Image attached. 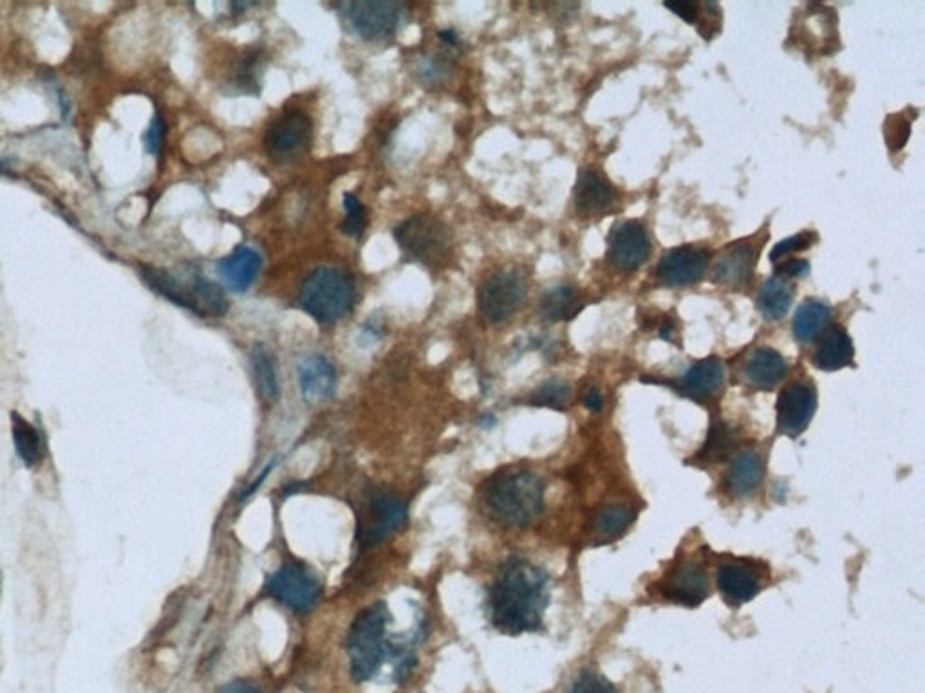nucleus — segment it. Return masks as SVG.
<instances>
[{
    "label": "nucleus",
    "instance_id": "obj_22",
    "mask_svg": "<svg viewBox=\"0 0 925 693\" xmlns=\"http://www.w3.org/2000/svg\"><path fill=\"white\" fill-rule=\"evenodd\" d=\"M11 435H13L17 455L24 463L26 468H37L46 459L48 445H46L42 432L17 412L11 414Z\"/></svg>",
    "mask_w": 925,
    "mask_h": 693
},
{
    "label": "nucleus",
    "instance_id": "obj_43",
    "mask_svg": "<svg viewBox=\"0 0 925 693\" xmlns=\"http://www.w3.org/2000/svg\"><path fill=\"white\" fill-rule=\"evenodd\" d=\"M217 693H264L257 684L246 680H234L225 684Z\"/></svg>",
    "mask_w": 925,
    "mask_h": 693
},
{
    "label": "nucleus",
    "instance_id": "obj_8",
    "mask_svg": "<svg viewBox=\"0 0 925 693\" xmlns=\"http://www.w3.org/2000/svg\"><path fill=\"white\" fill-rule=\"evenodd\" d=\"M394 239L403 254L414 263L437 264L451 251L452 234L443 220L432 216H414L394 230Z\"/></svg>",
    "mask_w": 925,
    "mask_h": 693
},
{
    "label": "nucleus",
    "instance_id": "obj_35",
    "mask_svg": "<svg viewBox=\"0 0 925 693\" xmlns=\"http://www.w3.org/2000/svg\"><path fill=\"white\" fill-rule=\"evenodd\" d=\"M451 72V63L445 57H425L417 66V78L423 86H437L445 82Z\"/></svg>",
    "mask_w": 925,
    "mask_h": 693
},
{
    "label": "nucleus",
    "instance_id": "obj_17",
    "mask_svg": "<svg viewBox=\"0 0 925 693\" xmlns=\"http://www.w3.org/2000/svg\"><path fill=\"white\" fill-rule=\"evenodd\" d=\"M260 269H263V257L255 249L246 248V246L235 249L234 254L217 264V271L223 283L235 293L248 291L259 277Z\"/></svg>",
    "mask_w": 925,
    "mask_h": 693
},
{
    "label": "nucleus",
    "instance_id": "obj_1",
    "mask_svg": "<svg viewBox=\"0 0 925 693\" xmlns=\"http://www.w3.org/2000/svg\"><path fill=\"white\" fill-rule=\"evenodd\" d=\"M550 603V576L530 560H506L486 594V616L506 636L539 632Z\"/></svg>",
    "mask_w": 925,
    "mask_h": 693
},
{
    "label": "nucleus",
    "instance_id": "obj_42",
    "mask_svg": "<svg viewBox=\"0 0 925 693\" xmlns=\"http://www.w3.org/2000/svg\"><path fill=\"white\" fill-rule=\"evenodd\" d=\"M777 273L787 278H803L810 273V264L801 259L787 260V263H783L781 266L777 268Z\"/></svg>",
    "mask_w": 925,
    "mask_h": 693
},
{
    "label": "nucleus",
    "instance_id": "obj_24",
    "mask_svg": "<svg viewBox=\"0 0 925 693\" xmlns=\"http://www.w3.org/2000/svg\"><path fill=\"white\" fill-rule=\"evenodd\" d=\"M249 365L254 374L255 388L264 403H275L281 396V382H278L277 364L275 356L266 345H254L249 353Z\"/></svg>",
    "mask_w": 925,
    "mask_h": 693
},
{
    "label": "nucleus",
    "instance_id": "obj_32",
    "mask_svg": "<svg viewBox=\"0 0 925 693\" xmlns=\"http://www.w3.org/2000/svg\"><path fill=\"white\" fill-rule=\"evenodd\" d=\"M570 387L567 383L552 382L542 383L541 387L532 394L530 403L533 407L553 408V410H562L570 402Z\"/></svg>",
    "mask_w": 925,
    "mask_h": 693
},
{
    "label": "nucleus",
    "instance_id": "obj_2",
    "mask_svg": "<svg viewBox=\"0 0 925 693\" xmlns=\"http://www.w3.org/2000/svg\"><path fill=\"white\" fill-rule=\"evenodd\" d=\"M484 504L501 526L527 529L541 517L544 483L530 469H503L484 484Z\"/></svg>",
    "mask_w": 925,
    "mask_h": 693
},
{
    "label": "nucleus",
    "instance_id": "obj_36",
    "mask_svg": "<svg viewBox=\"0 0 925 693\" xmlns=\"http://www.w3.org/2000/svg\"><path fill=\"white\" fill-rule=\"evenodd\" d=\"M568 693H620L611 681L606 680L604 675L594 674V672H584V674L577 677L575 683L571 686Z\"/></svg>",
    "mask_w": 925,
    "mask_h": 693
},
{
    "label": "nucleus",
    "instance_id": "obj_30",
    "mask_svg": "<svg viewBox=\"0 0 925 693\" xmlns=\"http://www.w3.org/2000/svg\"><path fill=\"white\" fill-rule=\"evenodd\" d=\"M539 309L544 320H571L580 311L579 295L570 286H557L548 289L539 301Z\"/></svg>",
    "mask_w": 925,
    "mask_h": 693
},
{
    "label": "nucleus",
    "instance_id": "obj_44",
    "mask_svg": "<svg viewBox=\"0 0 925 693\" xmlns=\"http://www.w3.org/2000/svg\"><path fill=\"white\" fill-rule=\"evenodd\" d=\"M437 37H440V40H442L445 48L454 49V51H460V49L463 48V40H461L460 33H457L456 29H442V31L437 33Z\"/></svg>",
    "mask_w": 925,
    "mask_h": 693
},
{
    "label": "nucleus",
    "instance_id": "obj_33",
    "mask_svg": "<svg viewBox=\"0 0 925 693\" xmlns=\"http://www.w3.org/2000/svg\"><path fill=\"white\" fill-rule=\"evenodd\" d=\"M732 446L734 432L730 430L729 426L724 425V423H716L710 428L709 437H707V443H705L701 455L707 461L718 463V461L725 459L730 454Z\"/></svg>",
    "mask_w": 925,
    "mask_h": 693
},
{
    "label": "nucleus",
    "instance_id": "obj_12",
    "mask_svg": "<svg viewBox=\"0 0 925 693\" xmlns=\"http://www.w3.org/2000/svg\"><path fill=\"white\" fill-rule=\"evenodd\" d=\"M817 410V393L808 383H794L777 399V428L797 437L810 425Z\"/></svg>",
    "mask_w": 925,
    "mask_h": 693
},
{
    "label": "nucleus",
    "instance_id": "obj_40",
    "mask_svg": "<svg viewBox=\"0 0 925 693\" xmlns=\"http://www.w3.org/2000/svg\"><path fill=\"white\" fill-rule=\"evenodd\" d=\"M164 139L165 121L161 116L156 115L154 116L152 121H150L149 129L145 130V149H147V152L156 156V154H159V150H161V147H164Z\"/></svg>",
    "mask_w": 925,
    "mask_h": 693
},
{
    "label": "nucleus",
    "instance_id": "obj_34",
    "mask_svg": "<svg viewBox=\"0 0 925 693\" xmlns=\"http://www.w3.org/2000/svg\"><path fill=\"white\" fill-rule=\"evenodd\" d=\"M344 208H346V219L341 226L342 234L351 239H360L365 230L364 206L355 194H344Z\"/></svg>",
    "mask_w": 925,
    "mask_h": 693
},
{
    "label": "nucleus",
    "instance_id": "obj_47",
    "mask_svg": "<svg viewBox=\"0 0 925 693\" xmlns=\"http://www.w3.org/2000/svg\"><path fill=\"white\" fill-rule=\"evenodd\" d=\"M304 488H306V484L304 483H293L289 486L284 488V497H292V495H297V493H303Z\"/></svg>",
    "mask_w": 925,
    "mask_h": 693
},
{
    "label": "nucleus",
    "instance_id": "obj_45",
    "mask_svg": "<svg viewBox=\"0 0 925 693\" xmlns=\"http://www.w3.org/2000/svg\"><path fill=\"white\" fill-rule=\"evenodd\" d=\"M275 464L277 463H275V461H272V463H269V466H266V468L263 469V474L259 475V478H257V481H255V483L252 484V486H248V488H246L245 492L240 493L239 497H237L239 498L240 503H245V501H248V498L252 497V495H255V493H257V489L260 488V484L264 483V478L268 477L269 472H272V469L275 468Z\"/></svg>",
    "mask_w": 925,
    "mask_h": 693
},
{
    "label": "nucleus",
    "instance_id": "obj_13",
    "mask_svg": "<svg viewBox=\"0 0 925 693\" xmlns=\"http://www.w3.org/2000/svg\"><path fill=\"white\" fill-rule=\"evenodd\" d=\"M651 254V240L640 222L628 220L614 228L609 239V259L623 271L640 268Z\"/></svg>",
    "mask_w": 925,
    "mask_h": 693
},
{
    "label": "nucleus",
    "instance_id": "obj_31",
    "mask_svg": "<svg viewBox=\"0 0 925 693\" xmlns=\"http://www.w3.org/2000/svg\"><path fill=\"white\" fill-rule=\"evenodd\" d=\"M633 521V509H629L628 506H622V504H613V506H606L600 509L599 515L594 518V531H597V535L602 536L606 541H613L617 536L626 533Z\"/></svg>",
    "mask_w": 925,
    "mask_h": 693
},
{
    "label": "nucleus",
    "instance_id": "obj_38",
    "mask_svg": "<svg viewBox=\"0 0 925 693\" xmlns=\"http://www.w3.org/2000/svg\"><path fill=\"white\" fill-rule=\"evenodd\" d=\"M912 135V125L904 120L902 115H893L886 121V139L889 149L901 150L907 143V138Z\"/></svg>",
    "mask_w": 925,
    "mask_h": 693
},
{
    "label": "nucleus",
    "instance_id": "obj_7",
    "mask_svg": "<svg viewBox=\"0 0 925 693\" xmlns=\"http://www.w3.org/2000/svg\"><path fill=\"white\" fill-rule=\"evenodd\" d=\"M528 297V284L523 273L501 268L490 273L478 289V307L484 321L501 326L521 311Z\"/></svg>",
    "mask_w": 925,
    "mask_h": 693
},
{
    "label": "nucleus",
    "instance_id": "obj_23",
    "mask_svg": "<svg viewBox=\"0 0 925 693\" xmlns=\"http://www.w3.org/2000/svg\"><path fill=\"white\" fill-rule=\"evenodd\" d=\"M854 359V341L843 327L829 330L825 340L820 341L819 349L815 350V367L826 373H835L848 367Z\"/></svg>",
    "mask_w": 925,
    "mask_h": 693
},
{
    "label": "nucleus",
    "instance_id": "obj_18",
    "mask_svg": "<svg viewBox=\"0 0 925 693\" xmlns=\"http://www.w3.org/2000/svg\"><path fill=\"white\" fill-rule=\"evenodd\" d=\"M614 188L604 176L594 170H582L577 177L575 206L577 210L584 216H594L608 210L613 205Z\"/></svg>",
    "mask_w": 925,
    "mask_h": 693
},
{
    "label": "nucleus",
    "instance_id": "obj_41",
    "mask_svg": "<svg viewBox=\"0 0 925 693\" xmlns=\"http://www.w3.org/2000/svg\"><path fill=\"white\" fill-rule=\"evenodd\" d=\"M667 10L675 11L678 17L686 19L691 24H700V19L705 13H701V6L698 2H667Z\"/></svg>",
    "mask_w": 925,
    "mask_h": 693
},
{
    "label": "nucleus",
    "instance_id": "obj_9",
    "mask_svg": "<svg viewBox=\"0 0 925 693\" xmlns=\"http://www.w3.org/2000/svg\"><path fill=\"white\" fill-rule=\"evenodd\" d=\"M264 593L298 616H304L317 607L322 584L317 574L306 565L286 564L266 580Z\"/></svg>",
    "mask_w": 925,
    "mask_h": 693
},
{
    "label": "nucleus",
    "instance_id": "obj_6",
    "mask_svg": "<svg viewBox=\"0 0 925 693\" xmlns=\"http://www.w3.org/2000/svg\"><path fill=\"white\" fill-rule=\"evenodd\" d=\"M403 8L391 0H355L338 6L342 24L367 42L393 39L403 22Z\"/></svg>",
    "mask_w": 925,
    "mask_h": 693
},
{
    "label": "nucleus",
    "instance_id": "obj_26",
    "mask_svg": "<svg viewBox=\"0 0 925 693\" xmlns=\"http://www.w3.org/2000/svg\"><path fill=\"white\" fill-rule=\"evenodd\" d=\"M264 57L260 49H249L237 60L232 71L230 83L232 95H259L263 86Z\"/></svg>",
    "mask_w": 925,
    "mask_h": 693
},
{
    "label": "nucleus",
    "instance_id": "obj_46",
    "mask_svg": "<svg viewBox=\"0 0 925 693\" xmlns=\"http://www.w3.org/2000/svg\"><path fill=\"white\" fill-rule=\"evenodd\" d=\"M584 405L585 408H590L591 412H599L604 405L602 402V394L597 390V388H590V393L585 394L584 396Z\"/></svg>",
    "mask_w": 925,
    "mask_h": 693
},
{
    "label": "nucleus",
    "instance_id": "obj_11",
    "mask_svg": "<svg viewBox=\"0 0 925 693\" xmlns=\"http://www.w3.org/2000/svg\"><path fill=\"white\" fill-rule=\"evenodd\" d=\"M313 123L301 110H289L269 125L264 136L266 152L277 161L297 159L309 149Z\"/></svg>",
    "mask_w": 925,
    "mask_h": 693
},
{
    "label": "nucleus",
    "instance_id": "obj_19",
    "mask_svg": "<svg viewBox=\"0 0 925 693\" xmlns=\"http://www.w3.org/2000/svg\"><path fill=\"white\" fill-rule=\"evenodd\" d=\"M718 588L725 602L739 607L756 598L761 585L752 570L741 564H727L718 571Z\"/></svg>",
    "mask_w": 925,
    "mask_h": 693
},
{
    "label": "nucleus",
    "instance_id": "obj_15",
    "mask_svg": "<svg viewBox=\"0 0 925 693\" xmlns=\"http://www.w3.org/2000/svg\"><path fill=\"white\" fill-rule=\"evenodd\" d=\"M301 394L307 405L329 402L336 393L338 376L332 362L322 354H309L297 367Z\"/></svg>",
    "mask_w": 925,
    "mask_h": 693
},
{
    "label": "nucleus",
    "instance_id": "obj_25",
    "mask_svg": "<svg viewBox=\"0 0 925 693\" xmlns=\"http://www.w3.org/2000/svg\"><path fill=\"white\" fill-rule=\"evenodd\" d=\"M725 376H727V368L724 362H719L718 358L701 359L687 370L683 376V388L686 393L698 399L709 397L718 393L719 387L724 385Z\"/></svg>",
    "mask_w": 925,
    "mask_h": 693
},
{
    "label": "nucleus",
    "instance_id": "obj_27",
    "mask_svg": "<svg viewBox=\"0 0 925 693\" xmlns=\"http://www.w3.org/2000/svg\"><path fill=\"white\" fill-rule=\"evenodd\" d=\"M829 321H831V309L826 306L825 301L806 300L797 309L791 330L801 344H811L825 333Z\"/></svg>",
    "mask_w": 925,
    "mask_h": 693
},
{
    "label": "nucleus",
    "instance_id": "obj_21",
    "mask_svg": "<svg viewBox=\"0 0 925 693\" xmlns=\"http://www.w3.org/2000/svg\"><path fill=\"white\" fill-rule=\"evenodd\" d=\"M788 364L777 350H756L745 365V378L752 387L770 390L787 378Z\"/></svg>",
    "mask_w": 925,
    "mask_h": 693
},
{
    "label": "nucleus",
    "instance_id": "obj_16",
    "mask_svg": "<svg viewBox=\"0 0 925 693\" xmlns=\"http://www.w3.org/2000/svg\"><path fill=\"white\" fill-rule=\"evenodd\" d=\"M663 596L678 605L698 607L709 596L707 574L698 564H683L667 578Z\"/></svg>",
    "mask_w": 925,
    "mask_h": 693
},
{
    "label": "nucleus",
    "instance_id": "obj_20",
    "mask_svg": "<svg viewBox=\"0 0 925 693\" xmlns=\"http://www.w3.org/2000/svg\"><path fill=\"white\" fill-rule=\"evenodd\" d=\"M756 254L745 242L730 246L715 266V280L721 286L741 287L750 280Z\"/></svg>",
    "mask_w": 925,
    "mask_h": 693
},
{
    "label": "nucleus",
    "instance_id": "obj_5",
    "mask_svg": "<svg viewBox=\"0 0 925 693\" xmlns=\"http://www.w3.org/2000/svg\"><path fill=\"white\" fill-rule=\"evenodd\" d=\"M355 280L338 268H318L307 275L298 301L307 316L321 326L344 320L355 306Z\"/></svg>",
    "mask_w": 925,
    "mask_h": 693
},
{
    "label": "nucleus",
    "instance_id": "obj_4",
    "mask_svg": "<svg viewBox=\"0 0 925 693\" xmlns=\"http://www.w3.org/2000/svg\"><path fill=\"white\" fill-rule=\"evenodd\" d=\"M139 275L156 295L199 318H223L230 309V301L222 286L197 273H194L193 277L181 278L167 269L145 266L139 269Z\"/></svg>",
    "mask_w": 925,
    "mask_h": 693
},
{
    "label": "nucleus",
    "instance_id": "obj_39",
    "mask_svg": "<svg viewBox=\"0 0 925 693\" xmlns=\"http://www.w3.org/2000/svg\"><path fill=\"white\" fill-rule=\"evenodd\" d=\"M385 336V316L373 315L365 320L364 326L360 329L358 341L364 347L378 344L384 340Z\"/></svg>",
    "mask_w": 925,
    "mask_h": 693
},
{
    "label": "nucleus",
    "instance_id": "obj_3",
    "mask_svg": "<svg viewBox=\"0 0 925 693\" xmlns=\"http://www.w3.org/2000/svg\"><path fill=\"white\" fill-rule=\"evenodd\" d=\"M391 622L393 614L385 602L373 603L353 620L346 649L351 675L356 683L374 680L382 666L393 660L396 643L388 640Z\"/></svg>",
    "mask_w": 925,
    "mask_h": 693
},
{
    "label": "nucleus",
    "instance_id": "obj_28",
    "mask_svg": "<svg viewBox=\"0 0 925 693\" xmlns=\"http://www.w3.org/2000/svg\"><path fill=\"white\" fill-rule=\"evenodd\" d=\"M762 481V463L758 454L745 452L738 455L727 475V486L734 497H747L758 489Z\"/></svg>",
    "mask_w": 925,
    "mask_h": 693
},
{
    "label": "nucleus",
    "instance_id": "obj_37",
    "mask_svg": "<svg viewBox=\"0 0 925 693\" xmlns=\"http://www.w3.org/2000/svg\"><path fill=\"white\" fill-rule=\"evenodd\" d=\"M815 240H817V235L814 231H803V234L790 237V239L783 240L779 245L774 246L770 259L774 263H779L787 255L797 254V251H805V249L810 248Z\"/></svg>",
    "mask_w": 925,
    "mask_h": 693
},
{
    "label": "nucleus",
    "instance_id": "obj_29",
    "mask_svg": "<svg viewBox=\"0 0 925 693\" xmlns=\"http://www.w3.org/2000/svg\"><path fill=\"white\" fill-rule=\"evenodd\" d=\"M794 293L781 278H770L759 289L758 307L767 321L781 320L790 311Z\"/></svg>",
    "mask_w": 925,
    "mask_h": 693
},
{
    "label": "nucleus",
    "instance_id": "obj_14",
    "mask_svg": "<svg viewBox=\"0 0 925 693\" xmlns=\"http://www.w3.org/2000/svg\"><path fill=\"white\" fill-rule=\"evenodd\" d=\"M707 263H709V257L703 249L691 248V246L671 249L658 264V280L669 287L691 286L703 278Z\"/></svg>",
    "mask_w": 925,
    "mask_h": 693
},
{
    "label": "nucleus",
    "instance_id": "obj_10",
    "mask_svg": "<svg viewBox=\"0 0 925 693\" xmlns=\"http://www.w3.org/2000/svg\"><path fill=\"white\" fill-rule=\"evenodd\" d=\"M407 504L388 493L376 492L360 515L356 538L362 547L380 544L407 524Z\"/></svg>",
    "mask_w": 925,
    "mask_h": 693
}]
</instances>
